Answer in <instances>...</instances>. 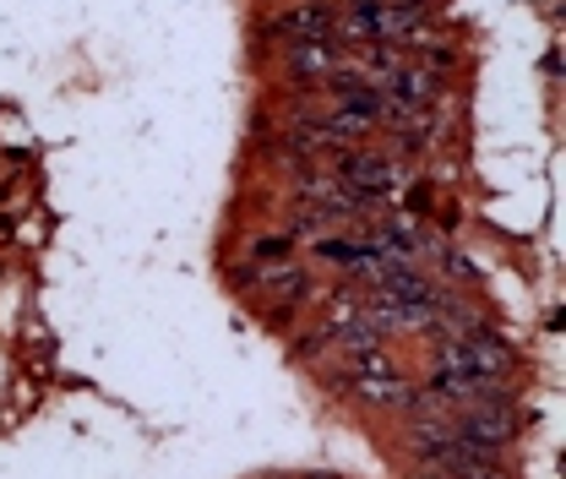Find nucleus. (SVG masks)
<instances>
[{
	"instance_id": "1",
	"label": "nucleus",
	"mask_w": 566,
	"mask_h": 479,
	"mask_svg": "<svg viewBox=\"0 0 566 479\" xmlns=\"http://www.w3.org/2000/svg\"><path fill=\"white\" fill-rule=\"evenodd\" d=\"M506 371H512V348L495 339V333L447 339L441 348H436V376H430V387L463 398V393H485V387L501 382Z\"/></svg>"
},
{
	"instance_id": "2",
	"label": "nucleus",
	"mask_w": 566,
	"mask_h": 479,
	"mask_svg": "<svg viewBox=\"0 0 566 479\" xmlns=\"http://www.w3.org/2000/svg\"><path fill=\"white\" fill-rule=\"evenodd\" d=\"M452 430H458L469 447H485V452H495V447H506V441L517 436V414H512V404H506V398L469 404V409L452 419Z\"/></svg>"
},
{
	"instance_id": "3",
	"label": "nucleus",
	"mask_w": 566,
	"mask_h": 479,
	"mask_svg": "<svg viewBox=\"0 0 566 479\" xmlns=\"http://www.w3.org/2000/svg\"><path fill=\"white\" fill-rule=\"evenodd\" d=\"M338 180H344L349 191H359V197H381V191H392V186L403 180V169L387 164L381 153H344Z\"/></svg>"
},
{
	"instance_id": "4",
	"label": "nucleus",
	"mask_w": 566,
	"mask_h": 479,
	"mask_svg": "<svg viewBox=\"0 0 566 479\" xmlns=\"http://www.w3.org/2000/svg\"><path fill=\"white\" fill-rule=\"evenodd\" d=\"M333 11L327 6H294V11H283V17H273V33L279 39H289V44H322V39H333Z\"/></svg>"
},
{
	"instance_id": "5",
	"label": "nucleus",
	"mask_w": 566,
	"mask_h": 479,
	"mask_svg": "<svg viewBox=\"0 0 566 479\" xmlns=\"http://www.w3.org/2000/svg\"><path fill=\"white\" fill-rule=\"evenodd\" d=\"M289 71H294L300 82H333V76H338L333 39H322V44H289Z\"/></svg>"
},
{
	"instance_id": "6",
	"label": "nucleus",
	"mask_w": 566,
	"mask_h": 479,
	"mask_svg": "<svg viewBox=\"0 0 566 479\" xmlns=\"http://www.w3.org/2000/svg\"><path fill=\"white\" fill-rule=\"evenodd\" d=\"M376 278H381V294H392V300H436V289H430V283L415 273V268H398V262H387V268H381Z\"/></svg>"
},
{
	"instance_id": "7",
	"label": "nucleus",
	"mask_w": 566,
	"mask_h": 479,
	"mask_svg": "<svg viewBox=\"0 0 566 479\" xmlns=\"http://www.w3.org/2000/svg\"><path fill=\"white\" fill-rule=\"evenodd\" d=\"M262 283H268V294H279V300H300V294H311V283H305L300 268H279V273H268Z\"/></svg>"
},
{
	"instance_id": "8",
	"label": "nucleus",
	"mask_w": 566,
	"mask_h": 479,
	"mask_svg": "<svg viewBox=\"0 0 566 479\" xmlns=\"http://www.w3.org/2000/svg\"><path fill=\"white\" fill-rule=\"evenodd\" d=\"M256 257H283V240H256Z\"/></svg>"
}]
</instances>
